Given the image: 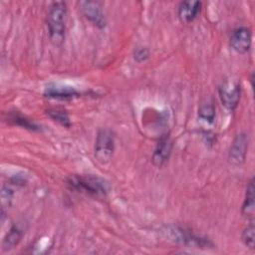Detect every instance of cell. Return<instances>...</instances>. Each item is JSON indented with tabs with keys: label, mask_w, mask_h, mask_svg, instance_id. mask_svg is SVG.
Segmentation results:
<instances>
[{
	"label": "cell",
	"mask_w": 255,
	"mask_h": 255,
	"mask_svg": "<svg viewBox=\"0 0 255 255\" xmlns=\"http://www.w3.org/2000/svg\"><path fill=\"white\" fill-rule=\"evenodd\" d=\"M67 21V5L65 2H53L47 14V27L51 42L55 46H61L65 40Z\"/></svg>",
	"instance_id": "1"
},
{
	"label": "cell",
	"mask_w": 255,
	"mask_h": 255,
	"mask_svg": "<svg viewBox=\"0 0 255 255\" xmlns=\"http://www.w3.org/2000/svg\"><path fill=\"white\" fill-rule=\"evenodd\" d=\"M68 185L73 189L95 197L106 196L110 191L108 181L93 175H74L68 180Z\"/></svg>",
	"instance_id": "2"
},
{
	"label": "cell",
	"mask_w": 255,
	"mask_h": 255,
	"mask_svg": "<svg viewBox=\"0 0 255 255\" xmlns=\"http://www.w3.org/2000/svg\"><path fill=\"white\" fill-rule=\"evenodd\" d=\"M115 151V135L112 130L103 128L99 130L95 142V158L102 164H107Z\"/></svg>",
	"instance_id": "3"
},
{
	"label": "cell",
	"mask_w": 255,
	"mask_h": 255,
	"mask_svg": "<svg viewBox=\"0 0 255 255\" xmlns=\"http://www.w3.org/2000/svg\"><path fill=\"white\" fill-rule=\"evenodd\" d=\"M219 98L222 105L230 111L238 106L241 96V87L236 80H225L218 89Z\"/></svg>",
	"instance_id": "4"
},
{
	"label": "cell",
	"mask_w": 255,
	"mask_h": 255,
	"mask_svg": "<svg viewBox=\"0 0 255 255\" xmlns=\"http://www.w3.org/2000/svg\"><path fill=\"white\" fill-rule=\"evenodd\" d=\"M248 144L249 137L248 134H246L245 132H240L235 136L228 152V160L230 164L238 166L245 161Z\"/></svg>",
	"instance_id": "5"
},
{
	"label": "cell",
	"mask_w": 255,
	"mask_h": 255,
	"mask_svg": "<svg viewBox=\"0 0 255 255\" xmlns=\"http://www.w3.org/2000/svg\"><path fill=\"white\" fill-rule=\"evenodd\" d=\"M167 232L170 234L173 241L181 244L197 248H208L212 246V243L209 240L202 237H198L179 227H169L167 228Z\"/></svg>",
	"instance_id": "6"
},
{
	"label": "cell",
	"mask_w": 255,
	"mask_h": 255,
	"mask_svg": "<svg viewBox=\"0 0 255 255\" xmlns=\"http://www.w3.org/2000/svg\"><path fill=\"white\" fill-rule=\"evenodd\" d=\"M252 43L251 30L241 26L233 30L230 36V47L238 54H245L250 50Z\"/></svg>",
	"instance_id": "7"
},
{
	"label": "cell",
	"mask_w": 255,
	"mask_h": 255,
	"mask_svg": "<svg viewBox=\"0 0 255 255\" xmlns=\"http://www.w3.org/2000/svg\"><path fill=\"white\" fill-rule=\"evenodd\" d=\"M81 11L84 16L92 22L95 26L99 28H105L107 21L102 9V6L99 2L95 1H82L80 2Z\"/></svg>",
	"instance_id": "8"
},
{
	"label": "cell",
	"mask_w": 255,
	"mask_h": 255,
	"mask_svg": "<svg viewBox=\"0 0 255 255\" xmlns=\"http://www.w3.org/2000/svg\"><path fill=\"white\" fill-rule=\"evenodd\" d=\"M171 151H172V140L168 134H165L158 140L154 148V151L151 157L152 163L157 167L163 166L169 159Z\"/></svg>",
	"instance_id": "9"
},
{
	"label": "cell",
	"mask_w": 255,
	"mask_h": 255,
	"mask_svg": "<svg viewBox=\"0 0 255 255\" xmlns=\"http://www.w3.org/2000/svg\"><path fill=\"white\" fill-rule=\"evenodd\" d=\"M44 95L51 99H57V100H72L76 97H79V92L72 88L67 86H61V85H50L45 89Z\"/></svg>",
	"instance_id": "10"
},
{
	"label": "cell",
	"mask_w": 255,
	"mask_h": 255,
	"mask_svg": "<svg viewBox=\"0 0 255 255\" xmlns=\"http://www.w3.org/2000/svg\"><path fill=\"white\" fill-rule=\"evenodd\" d=\"M200 1H183L178 7V17L184 23L192 22L200 13L201 10Z\"/></svg>",
	"instance_id": "11"
},
{
	"label": "cell",
	"mask_w": 255,
	"mask_h": 255,
	"mask_svg": "<svg viewBox=\"0 0 255 255\" xmlns=\"http://www.w3.org/2000/svg\"><path fill=\"white\" fill-rule=\"evenodd\" d=\"M255 188L254 178H251L247 184L245 196L242 204V215L249 220H253L255 214Z\"/></svg>",
	"instance_id": "12"
},
{
	"label": "cell",
	"mask_w": 255,
	"mask_h": 255,
	"mask_svg": "<svg viewBox=\"0 0 255 255\" xmlns=\"http://www.w3.org/2000/svg\"><path fill=\"white\" fill-rule=\"evenodd\" d=\"M22 236H23V230L19 226H16V225L12 226L3 240V243H2L3 250L9 251L13 249L20 242Z\"/></svg>",
	"instance_id": "13"
},
{
	"label": "cell",
	"mask_w": 255,
	"mask_h": 255,
	"mask_svg": "<svg viewBox=\"0 0 255 255\" xmlns=\"http://www.w3.org/2000/svg\"><path fill=\"white\" fill-rule=\"evenodd\" d=\"M198 117L201 119V121L212 124L215 120V108L211 101H206L202 103L198 110Z\"/></svg>",
	"instance_id": "14"
},
{
	"label": "cell",
	"mask_w": 255,
	"mask_h": 255,
	"mask_svg": "<svg viewBox=\"0 0 255 255\" xmlns=\"http://www.w3.org/2000/svg\"><path fill=\"white\" fill-rule=\"evenodd\" d=\"M254 233H255V226H254L253 221H251L250 224H248L244 228V230L241 234L242 243L249 249H254V237H255Z\"/></svg>",
	"instance_id": "15"
},
{
	"label": "cell",
	"mask_w": 255,
	"mask_h": 255,
	"mask_svg": "<svg viewBox=\"0 0 255 255\" xmlns=\"http://www.w3.org/2000/svg\"><path fill=\"white\" fill-rule=\"evenodd\" d=\"M9 120H11L15 125H18V126L24 128H27V129H30V130H40L39 126H37L33 122H30L26 118H23L19 115L13 114L9 117Z\"/></svg>",
	"instance_id": "16"
},
{
	"label": "cell",
	"mask_w": 255,
	"mask_h": 255,
	"mask_svg": "<svg viewBox=\"0 0 255 255\" xmlns=\"http://www.w3.org/2000/svg\"><path fill=\"white\" fill-rule=\"evenodd\" d=\"M47 114L49 115V117L51 119H53L54 121L60 123L63 126L69 127L71 125L70 123V119L69 116L64 112V111H60V110H49L47 111Z\"/></svg>",
	"instance_id": "17"
},
{
	"label": "cell",
	"mask_w": 255,
	"mask_h": 255,
	"mask_svg": "<svg viewBox=\"0 0 255 255\" xmlns=\"http://www.w3.org/2000/svg\"><path fill=\"white\" fill-rule=\"evenodd\" d=\"M13 195H14V190L9 185L8 186L4 185L2 187V192H1L2 206H3L2 211H4L5 208H8L11 205V202H12V199H13Z\"/></svg>",
	"instance_id": "18"
},
{
	"label": "cell",
	"mask_w": 255,
	"mask_h": 255,
	"mask_svg": "<svg viewBox=\"0 0 255 255\" xmlns=\"http://www.w3.org/2000/svg\"><path fill=\"white\" fill-rule=\"evenodd\" d=\"M149 57V50L145 47H138L133 52V59L137 63H142L146 61Z\"/></svg>",
	"instance_id": "19"
}]
</instances>
